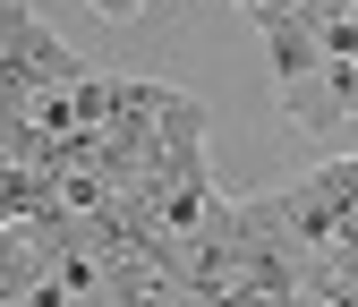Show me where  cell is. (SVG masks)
I'll return each instance as SVG.
<instances>
[{
    "label": "cell",
    "mask_w": 358,
    "mask_h": 307,
    "mask_svg": "<svg viewBox=\"0 0 358 307\" xmlns=\"http://www.w3.org/2000/svg\"><path fill=\"white\" fill-rule=\"evenodd\" d=\"M85 69L69 60V43L43 26L26 0H0V103H26L43 85H77Z\"/></svg>",
    "instance_id": "1"
},
{
    "label": "cell",
    "mask_w": 358,
    "mask_h": 307,
    "mask_svg": "<svg viewBox=\"0 0 358 307\" xmlns=\"http://www.w3.org/2000/svg\"><path fill=\"white\" fill-rule=\"evenodd\" d=\"M85 9H94V17H111V26H128V17L145 9V0H85Z\"/></svg>",
    "instance_id": "2"
}]
</instances>
